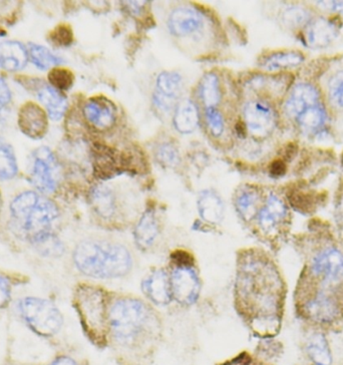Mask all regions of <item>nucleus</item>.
<instances>
[{"mask_svg":"<svg viewBox=\"0 0 343 365\" xmlns=\"http://www.w3.org/2000/svg\"><path fill=\"white\" fill-rule=\"evenodd\" d=\"M235 290L239 309L253 331L261 336L276 334L283 286L273 264L259 254H246L240 261Z\"/></svg>","mask_w":343,"mask_h":365,"instance_id":"f257e3e1","label":"nucleus"},{"mask_svg":"<svg viewBox=\"0 0 343 365\" xmlns=\"http://www.w3.org/2000/svg\"><path fill=\"white\" fill-rule=\"evenodd\" d=\"M73 261L81 273L98 279L123 277L133 267L132 256L125 246L106 241L81 242Z\"/></svg>","mask_w":343,"mask_h":365,"instance_id":"f03ea898","label":"nucleus"},{"mask_svg":"<svg viewBox=\"0 0 343 365\" xmlns=\"http://www.w3.org/2000/svg\"><path fill=\"white\" fill-rule=\"evenodd\" d=\"M12 225L17 233L34 244L51 235V227L58 217L56 204L46 197L24 192L11 205Z\"/></svg>","mask_w":343,"mask_h":365,"instance_id":"7ed1b4c3","label":"nucleus"},{"mask_svg":"<svg viewBox=\"0 0 343 365\" xmlns=\"http://www.w3.org/2000/svg\"><path fill=\"white\" fill-rule=\"evenodd\" d=\"M154 322V315L147 305L135 298L115 301L108 312V324L113 335L123 344L137 342Z\"/></svg>","mask_w":343,"mask_h":365,"instance_id":"20e7f679","label":"nucleus"},{"mask_svg":"<svg viewBox=\"0 0 343 365\" xmlns=\"http://www.w3.org/2000/svg\"><path fill=\"white\" fill-rule=\"evenodd\" d=\"M75 304L88 336L98 344L105 342L110 312L107 293L95 286L81 285L76 290Z\"/></svg>","mask_w":343,"mask_h":365,"instance_id":"39448f33","label":"nucleus"},{"mask_svg":"<svg viewBox=\"0 0 343 365\" xmlns=\"http://www.w3.org/2000/svg\"><path fill=\"white\" fill-rule=\"evenodd\" d=\"M300 303L305 318L319 324H332L343 317L342 293L313 283L312 289L304 287Z\"/></svg>","mask_w":343,"mask_h":365,"instance_id":"423d86ee","label":"nucleus"},{"mask_svg":"<svg viewBox=\"0 0 343 365\" xmlns=\"http://www.w3.org/2000/svg\"><path fill=\"white\" fill-rule=\"evenodd\" d=\"M306 274L314 284L343 292V254L334 246H324L312 256Z\"/></svg>","mask_w":343,"mask_h":365,"instance_id":"0eeeda50","label":"nucleus"},{"mask_svg":"<svg viewBox=\"0 0 343 365\" xmlns=\"http://www.w3.org/2000/svg\"><path fill=\"white\" fill-rule=\"evenodd\" d=\"M21 312L27 325L43 336H53L63 327V315L53 303L41 298L21 300Z\"/></svg>","mask_w":343,"mask_h":365,"instance_id":"6e6552de","label":"nucleus"},{"mask_svg":"<svg viewBox=\"0 0 343 365\" xmlns=\"http://www.w3.org/2000/svg\"><path fill=\"white\" fill-rule=\"evenodd\" d=\"M31 182L43 193H53L61 180V168L53 153L48 148L34 150L29 169Z\"/></svg>","mask_w":343,"mask_h":365,"instance_id":"1a4fd4ad","label":"nucleus"},{"mask_svg":"<svg viewBox=\"0 0 343 365\" xmlns=\"http://www.w3.org/2000/svg\"><path fill=\"white\" fill-rule=\"evenodd\" d=\"M173 298L183 305H192L198 299L201 284L193 266H175L170 276Z\"/></svg>","mask_w":343,"mask_h":365,"instance_id":"9d476101","label":"nucleus"},{"mask_svg":"<svg viewBox=\"0 0 343 365\" xmlns=\"http://www.w3.org/2000/svg\"><path fill=\"white\" fill-rule=\"evenodd\" d=\"M244 122L251 135L265 138L276 125V113L267 103L251 101L244 108Z\"/></svg>","mask_w":343,"mask_h":365,"instance_id":"9b49d317","label":"nucleus"},{"mask_svg":"<svg viewBox=\"0 0 343 365\" xmlns=\"http://www.w3.org/2000/svg\"><path fill=\"white\" fill-rule=\"evenodd\" d=\"M19 125L21 132L31 139H41L48 133V115L38 103L27 102L19 110Z\"/></svg>","mask_w":343,"mask_h":365,"instance_id":"f8f14e48","label":"nucleus"},{"mask_svg":"<svg viewBox=\"0 0 343 365\" xmlns=\"http://www.w3.org/2000/svg\"><path fill=\"white\" fill-rule=\"evenodd\" d=\"M83 115L88 122L96 129H111L117 118V108L108 98L98 97L91 98L83 107Z\"/></svg>","mask_w":343,"mask_h":365,"instance_id":"ddd939ff","label":"nucleus"},{"mask_svg":"<svg viewBox=\"0 0 343 365\" xmlns=\"http://www.w3.org/2000/svg\"><path fill=\"white\" fill-rule=\"evenodd\" d=\"M157 91L154 95L155 105L169 110L179 98L183 88L182 76L176 71H163L157 78Z\"/></svg>","mask_w":343,"mask_h":365,"instance_id":"4468645a","label":"nucleus"},{"mask_svg":"<svg viewBox=\"0 0 343 365\" xmlns=\"http://www.w3.org/2000/svg\"><path fill=\"white\" fill-rule=\"evenodd\" d=\"M322 105L319 93L314 86L308 83L296 86L285 105V110L290 117L300 118L310 108Z\"/></svg>","mask_w":343,"mask_h":365,"instance_id":"2eb2a0df","label":"nucleus"},{"mask_svg":"<svg viewBox=\"0 0 343 365\" xmlns=\"http://www.w3.org/2000/svg\"><path fill=\"white\" fill-rule=\"evenodd\" d=\"M203 26V17L191 7H177L170 14L168 27L176 36H186Z\"/></svg>","mask_w":343,"mask_h":365,"instance_id":"dca6fc26","label":"nucleus"},{"mask_svg":"<svg viewBox=\"0 0 343 365\" xmlns=\"http://www.w3.org/2000/svg\"><path fill=\"white\" fill-rule=\"evenodd\" d=\"M142 288L145 295L155 304L164 307L171 302V280L166 271L162 269L155 270L147 276L143 282Z\"/></svg>","mask_w":343,"mask_h":365,"instance_id":"f3484780","label":"nucleus"},{"mask_svg":"<svg viewBox=\"0 0 343 365\" xmlns=\"http://www.w3.org/2000/svg\"><path fill=\"white\" fill-rule=\"evenodd\" d=\"M287 215V209L282 200L270 194L265 204L261 207L257 213L258 225L266 234H271L280 226Z\"/></svg>","mask_w":343,"mask_h":365,"instance_id":"a211bd4d","label":"nucleus"},{"mask_svg":"<svg viewBox=\"0 0 343 365\" xmlns=\"http://www.w3.org/2000/svg\"><path fill=\"white\" fill-rule=\"evenodd\" d=\"M95 173L100 179H111L117 176L127 168L123 160L118 159L117 154L108 148H95Z\"/></svg>","mask_w":343,"mask_h":365,"instance_id":"6ab92c4d","label":"nucleus"},{"mask_svg":"<svg viewBox=\"0 0 343 365\" xmlns=\"http://www.w3.org/2000/svg\"><path fill=\"white\" fill-rule=\"evenodd\" d=\"M29 51L19 41L0 43V68L9 71H21L29 61Z\"/></svg>","mask_w":343,"mask_h":365,"instance_id":"aec40b11","label":"nucleus"},{"mask_svg":"<svg viewBox=\"0 0 343 365\" xmlns=\"http://www.w3.org/2000/svg\"><path fill=\"white\" fill-rule=\"evenodd\" d=\"M199 112L197 106L191 100H183L175 110L173 124L181 134H191L199 125Z\"/></svg>","mask_w":343,"mask_h":365,"instance_id":"412c9836","label":"nucleus"},{"mask_svg":"<svg viewBox=\"0 0 343 365\" xmlns=\"http://www.w3.org/2000/svg\"><path fill=\"white\" fill-rule=\"evenodd\" d=\"M200 216L211 224H219L223 220L224 203L221 197L212 190H205L198 199Z\"/></svg>","mask_w":343,"mask_h":365,"instance_id":"4be33fe9","label":"nucleus"},{"mask_svg":"<svg viewBox=\"0 0 343 365\" xmlns=\"http://www.w3.org/2000/svg\"><path fill=\"white\" fill-rule=\"evenodd\" d=\"M160 233V226L154 212L147 211L135 229V240L140 248L149 249Z\"/></svg>","mask_w":343,"mask_h":365,"instance_id":"5701e85b","label":"nucleus"},{"mask_svg":"<svg viewBox=\"0 0 343 365\" xmlns=\"http://www.w3.org/2000/svg\"><path fill=\"white\" fill-rule=\"evenodd\" d=\"M91 206L98 216L103 219H111L117 210V200L113 190L103 185L95 187L91 193Z\"/></svg>","mask_w":343,"mask_h":365,"instance_id":"b1692460","label":"nucleus"},{"mask_svg":"<svg viewBox=\"0 0 343 365\" xmlns=\"http://www.w3.org/2000/svg\"><path fill=\"white\" fill-rule=\"evenodd\" d=\"M39 100L48 110L49 117L53 120H61L68 108V101L61 91L51 86H44L38 93Z\"/></svg>","mask_w":343,"mask_h":365,"instance_id":"393cba45","label":"nucleus"},{"mask_svg":"<svg viewBox=\"0 0 343 365\" xmlns=\"http://www.w3.org/2000/svg\"><path fill=\"white\" fill-rule=\"evenodd\" d=\"M337 36V29L332 22L325 19H318L312 22L308 27L307 38L308 43L313 48H322L332 43L333 38Z\"/></svg>","mask_w":343,"mask_h":365,"instance_id":"a878e982","label":"nucleus"},{"mask_svg":"<svg viewBox=\"0 0 343 365\" xmlns=\"http://www.w3.org/2000/svg\"><path fill=\"white\" fill-rule=\"evenodd\" d=\"M260 203V195L257 190L253 188L244 189L236 198V209L244 220L249 221L257 216Z\"/></svg>","mask_w":343,"mask_h":365,"instance_id":"bb28decb","label":"nucleus"},{"mask_svg":"<svg viewBox=\"0 0 343 365\" xmlns=\"http://www.w3.org/2000/svg\"><path fill=\"white\" fill-rule=\"evenodd\" d=\"M200 97L207 108H215L220 101V85L214 73H206L200 83Z\"/></svg>","mask_w":343,"mask_h":365,"instance_id":"cd10ccee","label":"nucleus"},{"mask_svg":"<svg viewBox=\"0 0 343 365\" xmlns=\"http://www.w3.org/2000/svg\"><path fill=\"white\" fill-rule=\"evenodd\" d=\"M303 59L304 58H303L302 54L295 53V51L276 53L264 58V61L261 63V66L269 71L282 70V68H290L300 65Z\"/></svg>","mask_w":343,"mask_h":365,"instance_id":"c85d7f7f","label":"nucleus"},{"mask_svg":"<svg viewBox=\"0 0 343 365\" xmlns=\"http://www.w3.org/2000/svg\"><path fill=\"white\" fill-rule=\"evenodd\" d=\"M29 58L33 61L34 65L41 70H48L51 66L63 63V59L54 56L46 46L36 43L29 44Z\"/></svg>","mask_w":343,"mask_h":365,"instance_id":"c756f323","label":"nucleus"},{"mask_svg":"<svg viewBox=\"0 0 343 365\" xmlns=\"http://www.w3.org/2000/svg\"><path fill=\"white\" fill-rule=\"evenodd\" d=\"M16 154L9 144L0 140V179H12L17 174Z\"/></svg>","mask_w":343,"mask_h":365,"instance_id":"7c9ffc66","label":"nucleus"},{"mask_svg":"<svg viewBox=\"0 0 343 365\" xmlns=\"http://www.w3.org/2000/svg\"><path fill=\"white\" fill-rule=\"evenodd\" d=\"M308 354L317 365H329L332 362L327 340L322 334H315L308 342Z\"/></svg>","mask_w":343,"mask_h":365,"instance_id":"2f4dec72","label":"nucleus"},{"mask_svg":"<svg viewBox=\"0 0 343 365\" xmlns=\"http://www.w3.org/2000/svg\"><path fill=\"white\" fill-rule=\"evenodd\" d=\"M48 81L53 88L59 91L70 90L75 81V76L68 68H53L48 73Z\"/></svg>","mask_w":343,"mask_h":365,"instance_id":"473e14b6","label":"nucleus"},{"mask_svg":"<svg viewBox=\"0 0 343 365\" xmlns=\"http://www.w3.org/2000/svg\"><path fill=\"white\" fill-rule=\"evenodd\" d=\"M157 158L161 164L167 167L176 166L180 160L178 150L170 143H165L158 148Z\"/></svg>","mask_w":343,"mask_h":365,"instance_id":"72a5a7b5","label":"nucleus"},{"mask_svg":"<svg viewBox=\"0 0 343 365\" xmlns=\"http://www.w3.org/2000/svg\"><path fill=\"white\" fill-rule=\"evenodd\" d=\"M206 120L211 134L214 137H220L225 127L222 113L216 108H206Z\"/></svg>","mask_w":343,"mask_h":365,"instance_id":"f704fd0d","label":"nucleus"},{"mask_svg":"<svg viewBox=\"0 0 343 365\" xmlns=\"http://www.w3.org/2000/svg\"><path fill=\"white\" fill-rule=\"evenodd\" d=\"M34 245H36V247L38 248L41 253L46 256L61 255L63 249L61 242L56 240V237L53 236V234L36 242V243H34Z\"/></svg>","mask_w":343,"mask_h":365,"instance_id":"c9c22d12","label":"nucleus"},{"mask_svg":"<svg viewBox=\"0 0 343 365\" xmlns=\"http://www.w3.org/2000/svg\"><path fill=\"white\" fill-rule=\"evenodd\" d=\"M328 88L333 102L343 108V71H338L330 78Z\"/></svg>","mask_w":343,"mask_h":365,"instance_id":"e433bc0d","label":"nucleus"},{"mask_svg":"<svg viewBox=\"0 0 343 365\" xmlns=\"http://www.w3.org/2000/svg\"><path fill=\"white\" fill-rule=\"evenodd\" d=\"M49 38L56 46H68L73 43V34L70 26L61 24L53 29Z\"/></svg>","mask_w":343,"mask_h":365,"instance_id":"4c0bfd02","label":"nucleus"},{"mask_svg":"<svg viewBox=\"0 0 343 365\" xmlns=\"http://www.w3.org/2000/svg\"><path fill=\"white\" fill-rule=\"evenodd\" d=\"M11 299V287L4 278L0 277V308L6 307Z\"/></svg>","mask_w":343,"mask_h":365,"instance_id":"58836bf2","label":"nucleus"},{"mask_svg":"<svg viewBox=\"0 0 343 365\" xmlns=\"http://www.w3.org/2000/svg\"><path fill=\"white\" fill-rule=\"evenodd\" d=\"M11 98V90L4 78H0V110L6 107Z\"/></svg>","mask_w":343,"mask_h":365,"instance_id":"ea45409f","label":"nucleus"},{"mask_svg":"<svg viewBox=\"0 0 343 365\" xmlns=\"http://www.w3.org/2000/svg\"><path fill=\"white\" fill-rule=\"evenodd\" d=\"M223 365H249V359L246 355H241Z\"/></svg>","mask_w":343,"mask_h":365,"instance_id":"a19ab883","label":"nucleus"},{"mask_svg":"<svg viewBox=\"0 0 343 365\" xmlns=\"http://www.w3.org/2000/svg\"><path fill=\"white\" fill-rule=\"evenodd\" d=\"M49 365H76V364L73 359H68V357H61V359L54 360L53 364Z\"/></svg>","mask_w":343,"mask_h":365,"instance_id":"79ce46f5","label":"nucleus"},{"mask_svg":"<svg viewBox=\"0 0 343 365\" xmlns=\"http://www.w3.org/2000/svg\"><path fill=\"white\" fill-rule=\"evenodd\" d=\"M332 4H329V6L325 4V6H329L332 11H335L343 14V1H332Z\"/></svg>","mask_w":343,"mask_h":365,"instance_id":"37998d69","label":"nucleus"}]
</instances>
